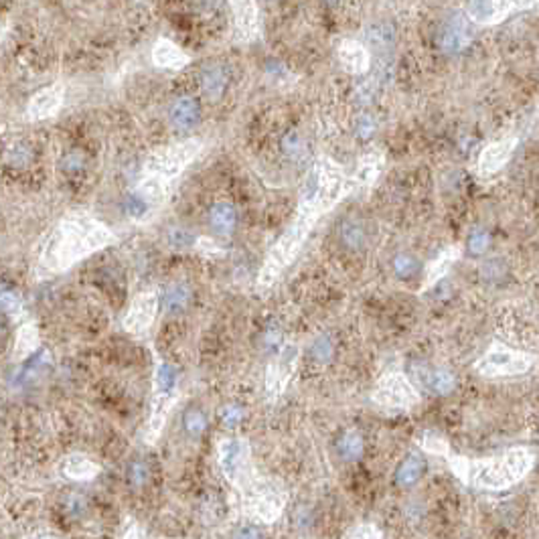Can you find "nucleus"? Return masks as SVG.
Here are the masks:
<instances>
[{
	"label": "nucleus",
	"mask_w": 539,
	"mask_h": 539,
	"mask_svg": "<svg viewBox=\"0 0 539 539\" xmlns=\"http://www.w3.org/2000/svg\"><path fill=\"white\" fill-rule=\"evenodd\" d=\"M159 312V294L154 290H144L136 294L126 317H124V328L130 335H144L157 319Z\"/></svg>",
	"instance_id": "obj_10"
},
{
	"label": "nucleus",
	"mask_w": 539,
	"mask_h": 539,
	"mask_svg": "<svg viewBox=\"0 0 539 539\" xmlns=\"http://www.w3.org/2000/svg\"><path fill=\"white\" fill-rule=\"evenodd\" d=\"M199 118H201V108L193 96H181L168 109V120L177 130L195 128L199 124Z\"/></svg>",
	"instance_id": "obj_22"
},
{
	"label": "nucleus",
	"mask_w": 539,
	"mask_h": 539,
	"mask_svg": "<svg viewBox=\"0 0 539 539\" xmlns=\"http://www.w3.org/2000/svg\"><path fill=\"white\" fill-rule=\"evenodd\" d=\"M100 472V464L83 454H71L63 460V475L73 481H89Z\"/></svg>",
	"instance_id": "obj_25"
},
{
	"label": "nucleus",
	"mask_w": 539,
	"mask_h": 539,
	"mask_svg": "<svg viewBox=\"0 0 539 539\" xmlns=\"http://www.w3.org/2000/svg\"><path fill=\"white\" fill-rule=\"evenodd\" d=\"M282 148L288 157H298L304 152V144H302V138L297 134V132H290L282 140Z\"/></svg>",
	"instance_id": "obj_39"
},
{
	"label": "nucleus",
	"mask_w": 539,
	"mask_h": 539,
	"mask_svg": "<svg viewBox=\"0 0 539 539\" xmlns=\"http://www.w3.org/2000/svg\"><path fill=\"white\" fill-rule=\"evenodd\" d=\"M398 41V30L396 25H391L389 21H373L367 27L363 28V47L369 51H389Z\"/></svg>",
	"instance_id": "obj_20"
},
{
	"label": "nucleus",
	"mask_w": 539,
	"mask_h": 539,
	"mask_svg": "<svg viewBox=\"0 0 539 539\" xmlns=\"http://www.w3.org/2000/svg\"><path fill=\"white\" fill-rule=\"evenodd\" d=\"M114 242V231L102 221L89 215L67 217L55 227L45 245L41 268L47 272H63Z\"/></svg>",
	"instance_id": "obj_4"
},
{
	"label": "nucleus",
	"mask_w": 539,
	"mask_h": 539,
	"mask_svg": "<svg viewBox=\"0 0 539 539\" xmlns=\"http://www.w3.org/2000/svg\"><path fill=\"white\" fill-rule=\"evenodd\" d=\"M242 418H243V412L238 407V405H227V407H223V412H221V420H223V424H225L227 428L238 426Z\"/></svg>",
	"instance_id": "obj_40"
},
{
	"label": "nucleus",
	"mask_w": 539,
	"mask_h": 539,
	"mask_svg": "<svg viewBox=\"0 0 539 539\" xmlns=\"http://www.w3.org/2000/svg\"><path fill=\"white\" fill-rule=\"evenodd\" d=\"M203 142L199 138L181 140L157 148L142 166L140 179L126 197V213L142 221L150 217L166 199L168 189L185 173V168L199 157Z\"/></svg>",
	"instance_id": "obj_2"
},
{
	"label": "nucleus",
	"mask_w": 539,
	"mask_h": 539,
	"mask_svg": "<svg viewBox=\"0 0 539 539\" xmlns=\"http://www.w3.org/2000/svg\"><path fill=\"white\" fill-rule=\"evenodd\" d=\"M152 63L164 69H183L191 63V57L175 41L162 37L152 47Z\"/></svg>",
	"instance_id": "obj_21"
},
{
	"label": "nucleus",
	"mask_w": 539,
	"mask_h": 539,
	"mask_svg": "<svg viewBox=\"0 0 539 539\" xmlns=\"http://www.w3.org/2000/svg\"><path fill=\"white\" fill-rule=\"evenodd\" d=\"M177 387V369L168 363H161L157 369V389L164 394H175Z\"/></svg>",
	"instance_id": "obj_35"
},
{
	"label": "nucleus",
	"mask_w": 539,
	"mask_h": 539,
	"mask_svg": "<svg viewBox=\"0 0 539 539\" xmlns=\"http://www.w3.org/2000/svg\"><path fill=\"white\" fill-rule=\"evenodd\" d=\"M183 426H185V432L189 434L191 438H199L207 428V416L201 409H189L185 414Z\"/></svg>",
	"instance_id": "obj_34"
},
{
	"label": "nucleus",
	"mask_w": 539,
	"mask_h": 539,
	"mask_svg": "<svg viewBox=\"0 0 539 539\" xmlns=\"http://www.w3.org/2000/svg\"><path fill=\"white\" fill-rule=\"evenodd\" d=\"M236 491L240 493V507L243 517L258 523L278 521L288 503V495L282 485L260 475L258 470L251 472L249 479Z\"/></svg>",
	"instance_id": "obj_5"
},
{
	"label": "nucleus",
	"mask_w": 539,
	"mask_h": 539,
	"mask_svg": "<svg viewBox=\"0 0 539 539\" xmlns=\"http://www.w3.org/2000/svg\"><path fill=\"white\" fill-rule=\"evenodd\" d=\"M412 375L416 378L418 385L428 389L436 396H448L457 387V378L450 369L446 367H434L426 363H414L412 365Z\"/></svg>",
	"instance_id": "obj_13"
},
{
	"label": "nucleus",
	"mask_w": 539,
	"mask_h": 539,
	"mask_svg": "<svg viewBox=\"0 0 539 539\" xmlns=\"http://www.w3.org/2000/svg\"><path fill=\"white\" fill-rule=\"evenodd\" d=\"M233 539H264V536L258 527H243L233 536Z\"/></svg>",
	"instance_id": "obj_47"
},
{
	"label": "nucleus",
	"mask_w": 539,
	"mask_h": 539,
	"mask_svg": "<svg viewBox=\"0 0 539 539\" xmlns=\"http://www.w3.org/2000/svg\"><path fill=\"white\" fill-rule=\"evenodd\" d=\"M418 268V262H416V258L414 256H398L396 258V262H394V270H396V274L398 276H409V274H414Z\"/></svg>",
	"instance_id": "obj_38"
},
{
	"label": "nucleus",
	"mask_w": 539,
	"mask_h": 539,
	"mask_svg": "<svg viewBox=\"0 0 539 539\" xmlns=\"http://www.w3.org/2000/svg\"><path fill=\"white\" fill-rule=\"evenodd\" d=\"M448 468L452 475L477 491H507L521 483L536 464V452L527 446H517L495 457L468 459L448 452Z\"/></svg>",
	"instance_id": "obj_3"
},
{
	"label": "nucleus",
	"mask_w": 539,
	"mask_h": 539,
	"mask_svg": "<svg viewBox=\"0 0 539 539\" xmlns=\"http://www.w3.org/2000/svg\"><path fill=\"white\" fill-rule=\"evenodd\" d=\"M363 450H365L363 436L355 430H347L339 438V442H337V452H339V457L343 460H347V462H353V460L359 459V457L363 454Z\"/></svg>",
	"instance_id": "obj_31"
},
{
	"label": "nucleus",
	"mask_w": 539,
	"mask_h": 539,
	"mask_svg": "<svg viewBox=\"0 0 539 539\" xmlns=\"http://www.w3.org/2000/svg\"><path fill=\"white\" fill-rule=\"evenodd\" d=\"M381 166H383L381 150L375 148V150L365 152L357 162L353 175L347 177V193H367L379 179Z\"/></svg>",
	"instance_id": "obj_12"
},
{
	"label": "nucleus",
	"mask_w": 539,
	"mask_h": 539,
	"mask_svg": "<svg viewBox=\"0 0 539 539\" xmlns=\"http://www.w3.org/2000/svg\"><path fill=\"white\" fill-rule=\"evenodd\" d=\"M339 236H341V242L347 249H353V251H359L365 247L367 243V231H365V225L359 221V219H345L341 229H339Z\"/></svg>",
	"instance_id": "obj_26"
},
{
	"label": "nucleus",
	"mask_w": 539,
	"mask_h": 539,
	"mask_svg": "<svg viewBox=\"0 0 539 539\" xmlns=\"http://www.w3.org/2000/svg\"><path fill=\"white\" fill-rule=\"evenodd\" d=\"M347 195V175L345 168L328 157H321L310 168L302 199L298 203L297 213L292 217L286 231L272 245L264 266L258 274L256 288L266 292L280 278V274L297 260L300 247L310 236L312 227L319 219L339 205V201Z\"/></svg>",
	"instance_id": "obj_1"
},
{
	"label": "nucleus",
	"mask_w": 539,
	"mask_h": 539,
	"mask_svg": "<svg viewBox=\"0 0 539 539\" xmlns=\"http://www.w3.org/2000/svg\"><path fill=\"white\" fill-rule=\"evenodd\" d=\"M225 85H227V73L221 65H211L203 71V78H201V87L203 91L211 98V100H219L225 91Z\"/></svg>",
	"instance_id": "obj_28"
},
{
	"label": "nucleus",
	"mask_w": 539,
	"mask_h": 539,
	"mask_svg": "<svg viewBox=\"0 0 539 539\" xmlns=\"http://www.w3.org/2000/svg\"><path fill=\"white\" fill-rule=\"evenodd\" d=\"M371 402L383 412L402 414V412H409V409L418 407L422 398H420L416 383L405 373L387 371L378 379V383L371 391Z\"/></svg>",
	"instance_id": "obj_7"
},
{
	"label": "nucleus",
	"mask_w": 539,
	"mask_h": 539,
	"mask_svg": "<svg viewBox=\"0 0 539 539\" xmlns=\"http://www.w3.org/2000/svg\"><path fill=\"white\" fill-rule=\"evenodd\" d=\"M527 6H533V4L513 2V0H475V2L464 4V15L477 25L491 27V25L503 23L515 10H521Z\"/></svg>",
	"instance_id": "obj_9"
},
{
	"label": "nucleus",
	"mask_w": 539,
	"mask_h": 539,
	"mask_svg": "<svg viewBox=\"0 0 539 539\" xmlns=\"http://www.w3.org/2000/svg\"><path fill=\"white\" fill-rule=\"evenodd\" d=\"M298 357H300V349H297L294 345H288L286 349H282L280 359L272 365L268 375V383H266L272 400L278 398V396L286 389L288 381H290L292 373H294V369H297Z\"/></svg>",
	"instance_id": "obj_16"
},
{
	"label": "nucleus",
	"mask_w": 539,
	"mask_h": 539,
	"mask_svg": "<svg viewBox=\"0 0 539 539\" xmlns=\"http://www.w3.org/2000/svg\"><path fill=\"white\" fill-rule=\"evenodd\" d=\"M418 446L428 452V454H436V457H446L450 452L448 440L436 430H424L418 436Z\"/></svg>",
	"instance_id": "obj_32"
},
{
	"label": "nucleus",
	"mask_w": 539,
	"mask_h": 539,
	"mask_svg": "<svg viewBox=\"0 0 539 539\" xmlns=\"http://www.w3.org/2000/svg\"><path fill=\"white\" fill-rule=\"evenodd\" d=\"M347 539H383V533L375 523H361L351 531Z\"/></svg>",
	"instance_id": "obj_37"
},
{
	"label": "nucleus",
	"mask_w": 539,
	"mask_h": 539,
	"mask_svg": "<svg viewBox=\"0 0 539 539\" xmlns=\"http://www.w3.org/2000/svg\"><path fill=\"white\" fill-rule=\"evenodd\" d=\"M373 130H375L373 118L367 116V114H363V116L359 118V122H357V134L361 136V138H369V136L373 134Z\"/></svg>",
	"instance_id": "obj_42"
},
{
	"label": "nucleus",
	"mask_w": 539,
	"mask_h": 539,
	"mask_svg": "<svg viewBox=\"0 0 539 539\" xmlns=\"http://www.w3.org/2000/svg\"><path fill=\"white\" fill-rule=\"evenodd\" d=\"M483 274H485L486 278H499V276H503V274H505V262L499 260V258L486 262L485 266H483Z\"/></svg>",
	"instance_id": "obj_43"
},
{
	"label": "nucleus",
	"mask_w": 539,
	"mask_h": 539,
	"mask_svg": "<svg viewBox=\"0 0 539 539\" xmlns=\"http://www.w3.org/2000/svg\"><path fill=\"white\" fill-rule=\"evenodd\" d=\"M217 464L233 488L242 486L243 481L256 472L249 444L242 438H223L217 442Z\"/></svg>",
	"instance_id": "obj_8"
},
{
	"label": "nucleus",
	"mask_w": 539,
	"mask_h": 539,
	"mask_svg": "<svg viewBox=\"0 0 539 539\" xmlns=\"http://www.w3.org/2000/svg\"><path fill=\"white\" fill-rule=\"evenodd\" d=\"M130 477H132V483L136 486H140L146 479H148V468L142 464V462H136L134 466H132V472H130Z\"/></svg>",
	"instance_id": "obj_44"
},
{
	"label": "nucleus",
	"mask_w": 539,
	"mask_h": 539,
	"mask_svg": "<svg viewBox=\"0 0 539 539\" xmlns=\"http://www.w3.org/2000/svg\"><path fill=\"white\" fill-rule=\"evenodd\" d=\"M209 225L219 238H229L238 227V207L229 201H219L209 211Z\"/></svg>",
	"instance_id": "obj_23"
},
{
	"label": "nucleus",
	"mask_w": 539,
	"mask_h": 539,
	"mask_svg": "<svg viewBox=\"0 0 539 539\" xmlns=\"http://www.w3.org/2000/svg\"><path fill=\"white\" fill-rule=\"evenodd\" d=\"M233 39L240 43H249L260 37V12L256 2H231Z\"/></svg>",
	"instance_id": "obj_14"
},
{
	"label": "nucleus",
	"mask_w": 539,
	"mask_h": 539,
	"mask_svg": "<svg viewBox=\"0 0 539 539\" xmlns=\"http://www.w3.org/2000/svg\"><path fill=\"white\" fill-rule=\"evenodd\" d=\"M538 357L533 353L517 351L503 343H493L488 349L477 359L475 373L486 379L515 378L527 373L536 365Z\"/></svg>",
	"instance_id": "obj_6"
},
{
	"label": "nucleus",
	"mask_w": 539,
	"mask_h": 539,
	"mask_svg": "<svg viewBox=\"0 0 539 539\" xmlns=\"http://www.w3.org/2000/svg\"><path fill=\"white\" fill-rule=\"evenodd\" d=\"M436 43L444 53H460L472 43V30L460 15H454L446 19L444 25L440 27L436 35Z\"/></svg>",
	"instance_id": "obj_15"
},
{
	"label": "nucleus",
	"mask_w": 539,
	"mask_h": 539,
	"mask_svg": "<svg viewBox=\"0 0 539 539\" xmlns=\"http://www.w3.org/2000/svg\"><path fill=\"white\" fill-rule=\"evenodd\" d=\"M177 402V394H164V391H159L154 398H152V404H150V416H148V422L144 426V442L146 444H154L159 440V436L164 430V424L170 416V409Z\"/></svg>",
	"instance_id": "obj_17"
},
{
	"label": "nucleus",
	"mask_w": 539,
	"mask_h": 539,
	"mask_svg": "<svg viewBox=\"0 0 539 539\" xmlns=\"http://www.w3.org/2000/svg\"><path fill=\"white\" fill-rule=\"evenodd\" d=\"M191 302V288L185 282H175L168 286L164 297V310L168 315H181Z\"/></svg>",
	"instance_id": "obj_27"
},
{
	"label": "nucleus",
	"mask_w": 539,
	"mask_h": 539,
	"mask_svg": "<svg viewBox=\"0 0 539 539\" xmlns=\"http://www.w3.org/2000/svg\"><path fill=\"white\" fill-rule=\"evenodd\" d=\"M422 475H424V460L416 454H409L396 472V483L407 488V486L416 485L422 479Z\"/></svg>",
	"instance_id": "obj_29"
},
{
	"label": "nucleus",
	"mask_w": 539,
	"mask_h": 539,
	"mask_svg": "<svg viewBox=\"0 0 539 539\" xmlns=\"http://www.w3.org/2000/svg\"><path fill=\"white\" fill-rule=\"evenodd\" d=\"M462 256V247L460 245H448L442 254H438V258H434L428 268H426V276L422 282V292L432 288L438 280H442V276L450 270V266Z\"/></svg>",
	"instance_id": "obj_24"
},
{
	"label": "nucleus",
	"mask_w": 539,
	"mask_h": 539,
	"mask_svg": "<svg viewBox=\"0 0 539 539\" xmlns=\"http://www.w3.org/2000/svg\"><path fill=\"white\" fill-rule=\"evenodd\" d=\"M122 539H148V536H146V531H144L138 523H132V525L126 527Z\"/></svg>",
	"instance_id": "obj_46"
},
{
	"label": "nucleus",
	"mask_w": 539,
	"mask_h": 539,
	"mask_svg": "<svg viewBox=\"0 0 539 539\" xmlns=\"http://www.w3.org/2000/svg\"><path fill=\"white\" fill-rule=\"evenodd\" d=\"M166 243L175 249H189L197 243V238L185 227H170L166 231Z\"/></svg>",
	"instance_id": "obj_33"
},
{
	"label": "nucleus",
	"mask_w": 539,
	"mask_h": 539,
	"mask_svg": "<svg viewBox=\"0 0 539 539\" xmlns=\"http://www.w3.org/2000/svg\"><path fill=\"white\" fill-rule=\"evenodd\" d=\"M517 136H503L499 140L488 142L485 148L481 150L479 159H477V173L479 177H491L495 173H499L509 159L513 157L515 148H517Z\"/></svg>",
	"instance_id": "obj_11"
},
{
	"label": "nucleus",
	"mask_w": 539,
	"mask_h": 539,
	"mask_svg": "<svg viewBox=\"0 0 539 539\" xmlns=\"http://www.w3.org/2000/svg\"><path fill=\"white\" fill-rule=\"evenodd\" d=\"M39 347V330L30 323H25L17 330L15 341V359H27L33 351Z\"/></svg>",
	"instance_id": "obj_30"
},
{
	"label": "nucleus",
	"mask_w": 539,
	"mask_h": 539,
	"mask_svg": "<svg viewBox=\"0 0 539 539\" xmlns=\"http://www.w3.org/2000/svg\"><path fill=\"white\" fill-rule=\"evenodd\" d=\"M488 243H491V236H488V231H486L485 227L472 229V233H470V238H468V247H470V251H472L475 256L485 254L486 249H488Z\"/></svg>",
	"instance_id": "obj_36"
},
{
	"label": "nucleus",
	"mask_w": 539,
	"mask_h": 539,
	"mask_svg": "<svg viewBox=\"0 0 539 539\" xmlns=\"http://www.w3.org/2000/svg\"><path fill=\"white\" fill-rule=\"evenodd\" d=\"M315 355H317V359H321V361H328L330 357H333V341L328 339V337H321L317 343H315Z\"/></svg>",
	"instance_id": "obj_41"
},
{
	"label": "nucleus",
	"mask_w": 539,
	"mask_h": 539,
	"mask_svg": "<svg viewBox=\"0 0 539 539\" xmlns=\"http://www.w3.org/2000/svg\"><path fill=\"white\" fill-rule=\"evenodd\" d=\"M63 100H65V87L61 83L45 87L37 96H33L28 104V116L33 120H45L49 116H55L63 106Z\"/></svg>",
	"instance_id": "obj_19"
},
{
	"label": "nucleus",
	"mask_w": 539,
	"mask_h": 539,
	"mask_svg": "<svg viewBox=\"0 0 539 539\" xmlns=\"http://www.w3.org/2000/svg\"><path fill=\"white\" fill-rule=\"evenodd\" d=\"M39 539H57V538H39Z\"/></svg>",
	"instance_id": "obj_48"
},
{
	"label": "nucleus",
	"mask_w": 539,
	"mask_h": 539,
	"mask_svg": "<svg viewBox=\"0 0 539 539\" xmlns=\"http://www.w3.org/2000/svg\"><path fill=\"white\" fill-rule=\"evenodd\" d=\"M282 335L278 333V330H270L264 335V347L266 351H276L282 347V339H280Z\"/></svg>",
	"instance_id": "obj_45"
},
{
	"label": "nucleus",
	"mask_w": 539,
	"mask_h": 539,
	"mask_svg": "<svg viewBox=\"0 0 539 539\" xmlns=\"http://www.w3.org/2000/svg\"><path fill=\"white\" fill-rule=\"evenodd\" d=\"M337 57H339V63L343 65V69L351 76H363L371 67V53L357 39L341 41L339 49H337Z\"/></svg>",
	"instance_id": "obj_18"
}]
</instances>
